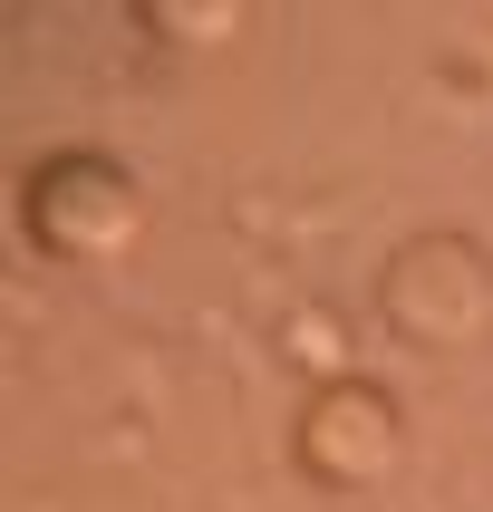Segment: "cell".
<instances>
[{
	"label": "cell",
	"mask_w": 493,
	"mask_h": 512,
	"mask_svg": "<svg viewBox=\"0 0 493 512\" xmlns=\"http://www.w3.org/2000/svg\"><path fill=\"white\" fill-rule=\"evenodd\" d=\"M387 455H397V416H387L368 387H339V397L310 406V464L329 484H368Z\"/></svg>",
	"instance_id": "cell-1"
}]
</instances>
